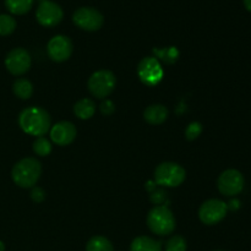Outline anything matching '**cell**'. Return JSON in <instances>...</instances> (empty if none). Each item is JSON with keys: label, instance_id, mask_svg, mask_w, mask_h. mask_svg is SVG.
Instances as JSON below:
<instances>
[{"label": "cell", "instance_id": "6da1fadb", "mask_svg": "<svg viewBox=\"0 0 251 251\" xmlns=\"http://www.w3.org/2000/svg\"><path fill=\"white\" fill-rule=\"evenodd\" d=\"M19 125L22 131L31 136H44L51 127L49 113L41 107H28L19 115Z\"/></svg>", "mask_w": 251, "mask_h": 251}, {"label": "cell", "instance_id": "7a4b0ae2", "mask_svg": "<svg viewBox=\"0 0 251 251\" xmlns=\"http://www.w3.org/2000/svg\"><path fill=\"white\" fill-rule=\"evenodd\" d=\"M42 174L41 162L33 157H26L17 162L11 171V178L17 186L24 189L33 188Z\"/></svg>", "mask_w": 251, "mask_h": 251}, {"label": "cell", "instance_id": "3957f363", "mask_svg": "<svg viewBox=\"0 0 251 251\" xmlns=\"http://www.w3.org/2000/svg\"><path fill=\"white\" fill-rule=\"evenodd\" d=\"M147 227L157 235H169L176 229V217L167 206H154L147 215Z\"/></svg>", "mask_w": 251, "mask_h": 251}, {"label": "cell", "instance_id": "277c9868", "mask_svg": "<svg viewBox=\"0 0 251 251\" xmlns=\"http://www.w3.org/2000/svg\"><path fill=\"white\" fill-rule=\"evenodd\" d=\"M185 178V169L174 162H163L154 169V181L164 188H176L183 184Z\"/></svg>", "mask_w": 251, "mask_h": 251}, {"label": "cell", "instance_id": "5b68a950", "mask_svg": "<svg viewBox=\"0 0 251 251\" xmlns=\"http://www.w3.org/2000/svg\"><path fill=\"white\" fill-rule=\"evenodd\" d=\"M115 85H117V78L114 74L109 70L96 71L90 76L87 82L91 95L100 100L108 97L114 91Z\"/></svg>", "mask_w": 251, "mask_h": 251}, {"label": "cell", "instance_id": "8992f818", "mask_svg": "<svg viewBox=\"0 0 251 251\" xmlns=\"http://www.w3.org/2000/svg\"><path fill=\"white\" fill-rule=\"evenodd\" d=\"M244 176L237 169H227L221 176H218L217 188L220 193L225 196H233L238 195L244 189Z\"/></svg>", "mask_w": 251, "mask_h": 251}, {"label": "cell", "instance_id": "52a82bcc", "mask_svg": "<svg viewBox=\"0 0 251 251\" xmlns=\"http://www.w3.org/2000/svg\"><path fill=\"white\" fill-rule=\"evenodd\" d=\"M137 74L140 80L147 86H156L157 83L161 82L164 76L161 63L153 56H146L140 61L137 66Z\"/></svg>", "mask_w": 251, "mask_h": 251}, {"label": "cell", "instance_id": "ba28073f", "mask_svg": "<svg viewBox=\"0 0 251 251\" xmlns=\"http://www.w3.org/2000/svg\"><path fill=\"white\" fill-rule=\"evenodd\" d=\"M227 203L218 199H211L205 201L199 210L200 221L206 226H213L220 223L227 216Z\"/></svg>", "mask_w": 251, "mask_h": 251}, {"label": "cell", "instance_id": "9c48e42d", "mask_svg": "<svg viewBox=\"0 0 251 251\" xmlns=\"http://www.w3.org/2000/svg\"><path fill=\"white\" fill-rule=\"evenodd\" d=\"M74 24L85 31H98L104 24V17L95 7H80L73 15Z\"/></svg>", "mask_w": 251, "mask_h": 251}, {"label": "cell", "instance_id": "30bf717a", "mask_svg": "<svg viewBox=\"0 0 251 251\" xmlns=\"http://www.w3.org/2000/svg\"><path fill=\"white\" fill-rule=\"evenodd\" d=\"M31 55L25 48H14L5 58V66L10 74L20 76L26 74L31 68Z\"/></svg>", "mask_w": 251, "mask_h": 251}, {"label": "cell", "instance_id": "8fae6325", "mask_svg": "<svg viewBox=\"0 0 251 251\" xmlns=\"http://www.w3.org/2000/svg\"><path fill=\"white\" fill-rule=\"evenodd\" d=\"M74 51V44L66 36H54L47 44V53L53 61L63 63L71 56Z\"/></svg>", "mask_w": 251, "mask_h": 251}, {"label": "cell", "instance_id": "7c38bea8", "mask_svg": "<svg viewBox=\"0 0 251 251\" xmlns=\"http://www.w3.org/2000/svg\"><path fill=\"white\" fill-rule=\"evenodd\" d=\"M37 21L44 27H54L60 24L64 17L63 9L60 5L51 0H44L39 4L36 12Z\"/></svg>", "mask_w": 251, "mask_h": 251}, {"label": "cell", "instance_id": "4fadbf2b", "mask_svg": "<svg viewBox=\"0 0 251 251\" xmlns=\"http://www.w3.org/2000/svg\"><path fill=\"white\" fill-rule=\"evenodd\" d=\"M49 132H50L51 141L58 146H68L73 144L77 135L76 126L70 122L56 123L50 127Z\"/></svg>", "mask_w": 251, "mask_h": 251}, {"label": "cell", "instance_id": "5bb4252c", "mask_svg": "<svg viewBox=\"0 0 251 251\" xmlns=\"http://www.w3.org/2000/svg\"><path fill=\"white\" fill-rule=\"evenodd\" d=\"M144 118L149 124L159 125L168 118V109L163 104H152L145 109Z\"/></svg>", "mask_w": 251, "mask_h": 251}, {"label": "cell", "instance_id": "9a60e30c", "mask_svg": "<svg viewBox=\"0 0 251 251\" xmlns=\"http://www.w3.org/2000/svg\"><path fill=\"white\" fill-rule=\"evenodd\" d=\"M130 251H163L162 243L150 237L135 238L130 245Z\"/></svg>", "mask_w": 251, "mask_h": 251}, {"label": "cell", "instance_id": "2e32d148", "mask_svg": "<svg viewBox=\"0 0 251 251\" xmlns=\"http://www.w3.org/2000/svg\"><path fill=\"white\" fill-rule=\"evenodd\" d=\"M74 113L81 120L91 119L96 113L95 102L90 98H82V100H77L74 105Z\"/></svg>", "mask_w": 251, "mask_h": 251}, {"label": "cell", "instance_id": "e0dca14e", "mask_svg": "<svg viewBox=\"0 0 251 251\" xmlns=\"http://www.w3.org/2000/svg\"><path fill=\"white\" fill-rule=\"evenodd\" d=\"M12 91L20 100H28L33 95V85L27 78H17L12 85Z\"/></svg>", "mask_w": 251, "mask_h": 251}, {"label": "cell", "instance_id": "ac0fdd59", "mask_svg": "<svg viewBox=\"0 0 251 251\" xmlns=\"http://www.w3.org/2000/svg\"><path fill=\"white\" fill-rule=\"evenodd\" d=\"M86 251H114V247L109 239L102 235L92 237L86 244Z\"/></svg>", "mask_w": 251, "mask_h": 251}, {"label": "cell", "instance_id": "d6986e66", "mask_svg": "<svg viewBox=\"0 0 251 251\" xmlns=\"http://www.w3.org/2000/svg\"><path fill=\"white\" fill-rule=\"evenodd\" d=\"M5 6L11 14L24 15L33 6V0H5Z\"/></svg>", "mask_w": 251, "mask_h": 251}, {"label": "cell", "instance_id": "ffe728a7", "mask_svg": "<svg viewBox=\"0 0 251 251\" xmlns=\"http://www.w3.org/2000/svg\"><path fill=\"white\" fill-rule=\"evenodd\" d=\"M16 28V20L7 14L0 15V36H9Z\"/></svg>", "mask_w": 251, "mask_h": 251}, {"label": "cell", "instance_id": "44dd1931", "mask_svg": "<svg viewBox=\"0 0 251 251\" xmlns=\"http://www.w3.org/2000/svg\"><path fill=\"white\" fill-rule=\"evenodd\" d=\"M33 152L39 157L48 156L51 152L50 141L44 136L37 137L36 141L33 142Z\"/></svg>", "mask_w": 251, "mask_h": 251}, {"label": "cell", "instance_id": "7402d4cb", "mask_svg": "<svg viewBox=\"0 0 251 251\" xmlns=\"http://www.w3.org/2000/svg\"><path fill=\"white\" fill-rule=\"evenodd\" d=\"M186 240L181 235H174L166 243V251H186Z\"/></svg>", "mask_w": 251, "mask_h": 251}, {"label": "cell", "instance_id": "603a6c76", "mask_svg": "<svg viewBox=\"0 0 251 251\" xmlns=\"http://www.w3.org/2000/svg\"><path fill=\"white\" fill-rule=\"evenodd\" d=\"M154 53L158 55V58H161L162 60H164L168 64L174 63V61L178 59L179 55V51L176 50V48H174V47H169V48L164 49H157V50H154Z\"/></svg>", "mask_w": 251, "mask_h": 251}, {"label": "cell", "instance_id": "cb8c5ba5", "mask_svg": "<svg viewBox=\"0 0 251 251\" xmlns=\"http://www.w3.org/2000/svg\"><path fill=\"white\" fill-rule=\"evenodd\" d=\"M203 126L201 123L199 122H193L188 125V127L185 129V137L189 141H194V140L198 139L199 136L202 132Z\"/></svg>", "mask_w": 251, "mask_h": 251}, {"label": "cell", "instance_id": "d4e9b609", "mask_svg": "<svg viewBox=\"0 0 251 251\" xmlns=\"http://www.w3.org/2000/svg\"><path fill=\"white\" fill-rule=\"evenodd\" d=\"M31 199L36 203H39L42 202V201H44V199H46V193H44L43 189L39 188V186H33V189H32L31 191Z\"/></svg>", "mask_w": 251, "mask_h": 251}, {"label": "cell", "instance_id": "484cf974", "mask_svg": "<svg viewBox=\"0 0 251 251\" xmlns=\"http://www.w3.org/2000/svg\"><path fill=\"white\" fill-rule=\"evenodd\" d=\"M100 109L103 115H112L115 112V105L110 100H105L100 105Z\"/></svg>", "mask_w": 251, "mask_h": 251}, {"label": "cell", "instance_id": "4316f807", "mask_svg": "<svg viewBox=\"0 0 251 251\" xmlns=\"http://www.w3.org/2000/svg\"><path fill=\"white\" fill-rule=\"evenodd\" d=\"M167 198V193L163 190H156L152 193L151 195V201L153 203H156V205H162V203L164 202V200H166Z\"/></svg>", "mask_w": 251, "mask_h": 251}, {"label": "cell", "instance_id": "83f0119b", "mask_svg": "<svg viewBox=\"0 0 251 251\" xmlns=\"http://www.w3.org/2000/svg\"><path fill=\"white\" fill-rule=\"evenodd\" d=\"M228 210H233V211H237L238 208L240 207V201L237 200V199H233L227 205Z\"/></svg>", "mask_w": 251, "mask_h": 251}, {"label": "cell", "instance_id": "f1b7e54d", "mask_svg": "<svg viewBox=\"0 0 251 251\" xmlns=\"http://www.w3.org/2000/svg\"><path fill=\"white\" fill-rule=\"evenodd\" d=\"M243 2H244L245 9H247L248 11L251 12V0H243Z\"/></svg>", "mask_w": 251, "mask_h": 251}, {"label": "cell", "instance_id": "f546056e", "mask_svg": "<svg viewBox=\"0 0 251 251\" xmlns=\"http://www.w3.org/2000/svg\"><path fill=\"white\" fill-rule=\"evenodd\" d=\"M0 251H5V244L0 240Z\"/></svg>", "mask_w": 251, "mask_h": 251}, {"label": "cell", "instance_id": "4dcf8cb0", "mask_svg": "<svg viewBox=\"0 0 251 251\" xmlns=\"http://www.w3.org/2000/svg\"><path fill=\"white\" fill-rule=\"evenodd\" d=\"M217 251H222V250H217Z\"/></svg>", "mask_w": 251, "mask_h": 251}]
</instances>
